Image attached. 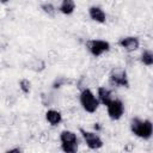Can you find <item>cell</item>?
Wrapping results in <instances>:
<instances>
[{"instance_id": "15", "label": "cell", "mask_w": 153, "mask_h": 153, "mask_svg": "<svg viewBox=\"0 0 153 153\" xmlns=\"http://www.w3.org/2000/svg\"><path fill=\"white\" fill-rule=\"evenodd\" d=\"M18 88H19V91L23 94H25V96L30 94L31 91H32V82H31V80L27 79V78L19 79V81H18Z\"/></svg>"}, {"instance_id": "10", "label": "cell", "mask_w": 153, "mask_h": 153, "mask_svg": "<svg viewBox=\"0 0 153 153\" xmlns=\"http://www.w3.org/2000/svg\"><path fill=\"white\" fill-rule=\"evenodd\" d=\"M44 120L48 123V126L57 128L63 122V114L61 112V110L56 108H48L44 111Z\"/></svg>"}, {"instance_id": "8", "label": "cell", "mask_w": 153, "mask_h": 153, "mask_svg": "<svg viewBox=\"0 0 153 153\" xmlns=\"http://www.w3.org/2000/svg\"><path fill=\"white\" fill-rule=\"evenodd\" d=\"M117 45L121 50L127 54H133L140 50L141 48V39L135 35H126L117 39Z\"/></svg>"}, {"instance_id": "18", "label": "cell", "mask_w": 153, "mask_h": 153, "mask_svg": "<svg viewBox=\"0 0 153 153\" xmlns=\"http://www.w3.org/2000/svg\"><path fill=\"white\" fill-rule=\"evenodd\" d=\"M6 152H8V153H14V152L19 153V152H22V148L20 147H13V148H8Z\"/></svg>"}, {"instance_id": "2", "label": "cell", "mask_w": 153, "mask_h": 153, "mask_svg": "<svg viewBox=\"0 0 153 153\" xmlns=\"http://www.w3.org/2000/svg\"><path fill=\"white\" fill-rule=\"evenodd\" d=\"M78 102L82 111L88 115L96 114L100 108V103L96 96V92L86 86L80 88L79 94H78Z\"/></svg>"}, {"instance_id": "1", "label": "cell", "mask_w": 153, "mask_h": 153, "mask_svg": "<svg viewBox=\"0 0 153 153\" xmlns=\"http://www.w3.org/2000/svg\"><path fill=\"white\" fill-rule=\"evenodd\" d=\"M130 133L143 141H149L153 136V122L147 117H131L129 122Z\"/></svg>"}, {"instance_id": "3", "label": "cell", "mask_w": 153, "mask_h": 153, "mask_svg": "<svg viewBox=\"0 0 153 153\" xmlns=\"http://www.w3.org/2000/svg\"><path fill=\"white\" fill-rule=\"evenodd\" d=\"M59 142L60 149L65 153H76L80 146V135L79 133L72 129H62L59 133Z\"/></svg>"}, {"instance_id": "11", "label": "cell", "mask_w": 153, "mask_h": 153, "mask_svg": "<svg viewBox=\"0 0 153 153\" xmlns=\"http://www.w3.org/2000/svg\"><path fill=\"white\" fill-rule=\"evenodd\" d=\"M96 96H97L100 105H103V106H105L115 97L114 91H112V87L111 86H105V85H100V86L97 87Z\"/></svg>"}, {"instance_id": "19", "label": "cell", "mask_w": 153, "mask_h": 153, "mask_svg": "<svg viewBox=\"0 0 153 153\" xmlns=\"http://www.w3.org/2000/svg\"><path fill=\"white\" fill-rule=\"evenodd\" d=\"M10 2H11V0H0V4H2V5H7Z\"/></svg>"}, {"instance_id": "14", "label": "cell", "mask_w": 153, "mask_h": 153, "mask_svg": "<svg viewBox=\"0 0 153 153\" xmlns=\"http://www.w3.org/2000/svg\"><path fill=\"white\" fill-rule=\"evenodd\" d=\"M39 10L42 11L43 14H45L49 18H54L56 16V13H57V6H55L50 1H43V2H41Z\"/></svg>"}, {"instance_id": "12", "label": "cell", "mask_w": 153, "mask_h": 153, "mask_svg": "<svg viewBox=\"0 0 153 153\" xmlns=\"http://www.w3.org/2000/svg\"><path fill=\"white\" fill-rule=\"evenodd\" d=\"M76 10V2L75 0H60L57 5V12L62 16L69 17L72 16Z\"/></svg>"}, {"instance_id": "7", "label": "cell", "mask_w": 153, "mask_h": 153, "mask_svg": "<svg viewBox=\"0 0 153 153\" xmlns=\"http://www.w3.org/2000/svg\"><path fill=\"white\" fill-rule=\"evenodd\" d=\"M105 110H106V115L109 117V120L116 122L120 121L126 112V105L124 102L118 98V97H114L106 105H105Z\"/></svg>"}, {"instance_id": "13", "label": "cell", "mask_w": 153, "mask_h": 153, "mask_svg": "<svg viewBox=\"0 0 153 153\" xmlns=\"http://www.w3.org/2000/svg\"><path fill=\"white\" fill-rule=\"evenodd\" d=\"M139 62L145 67H152L153 66V51L149 48H145L140 51L139 55Z\"/></svg>"}, {"instance_id": "5", "label": "cell", "mask_w": 153, "mask_h": 153, "mask_svg": "<svg viewBox=\"0 0 153 153\" xmlns=\"http://www.w3.org/2000/svg\"><path fill=\"white\" fill-rule=\"evenodd\" d=\"M85 48L92 57H102L111 50V44L104 38H90L85 42Z\"/></svg>"}, {"instance_id": "6", "label": "cell", "mask_w": 153, "mask_h": 153, "mask_svg": "<svg viewBox=\"0 0 153 153\" xmlns=\"http://www.w3.org/2000/svg\"><path fill=\"white\" fill-rule=\"evenodd\" d=\"M108 81H109V86H111L112 88H129L130 86L128 72L126 68L122 67L112 68L109 72Z\"/></svg>"}, {"instance_id": "4", "label": "cell", "mask_w": 153, "mask_h": 153, "mask_svg": "<svg viewBox=\"0 0 153 153\" xmlns=\"http://www.w3.org/2000/svg\"><path fill=\"white\" fill-rule=\"evenodd\" d=\"M79 135H80V139L84 142V145L90 151H100L104 147L105 142L97 130L79 128Z\"/></svg>"}, {"instance_id": "9", "label": "cell", "mask_w": 153, "mask_h": 153, "mask_svg": "<svg viewBox=\"0 0 153 153\" xmlns=\"http://www.w3.org/2000/svg\"><path fill=\"white\" fill-rule=\"evenodd\" d=\"M87 16H88V18L93 23L100 24V25L102 24H105L106 20H108V13H106V11L102 6H99V5H91V6H88V8H87Z\"/></svg>"}, {"instance_id": "16", "label": "cell", "mask_w": 153, "mask_h": 153, "mask_svg": "<svg viewBox=\"0 0 153 153\" xmlns=\"http://www.w3.org/2000/svg\"><path fill=\"white\" fill-rule=\"evenodd\" d=\"M45 68H47V65H45L44 60H42V59L35 57V59H32L31 62H30V69L33 71V72H36V73H41V72H43Z\"/></svg>"}, {"instance_id": "17", "label": "cell", "mask_w": 153, "mask_h": 153, "mask_svg": "<svg viewBox=\"0 0 153 153\" xmlns=\"http://www.w3.org/2000/svg\"><path fill=\"white\" fill-rule=\"evenodd\" d=\"M66 84H67V79H66L65 76H59V78H56V79L51 82V88H53V90H59V88L63 87Z\"/></svg>"}]
</instances>
